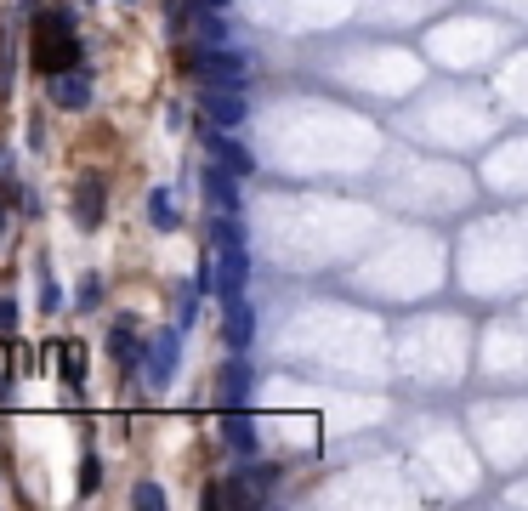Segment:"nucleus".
Segmentation results:
<instances>
[{"mask_svg":"<svg viewBox=\"0 0 528 511\" xmlns=\"http://www.w3.org/2000/svg\"><path fill=\"white\" fill-rule=\"evenodd\" d=\"M148 222H154L159 233H176V222H182V216H176V199L165 194V188H154V194H148Z\"/></svg>","mask_w":528,"mask_h":511,"instance_id":"obj_15","label":"nucleus"},{"mask_svg":"<svg viewBox=\"0 0 528 511\" xmlns=\"http://www.w3.org/2000/svg\"><path fill=\"white\" fill-rule=\"evenodd\" d=\"M80 489H86V494H97V489H103V460H97V455H86V460H80Z\"/></svg>","mask_w":528,"mask_h":511,"instance_id":"obj_18","label":"nucleus"},{"mask_svg":"<svg viewBox=\"0 0 528 511\" xmlns=\"http://www.w3.org/2000/svg\"><path fill=\"white\" fill-rule=\"evenodd\" d=\"M6 330H18V301L0 296V335H6Z\"/></svg>","mask_w":528,"mask_h":511,"instance_id":"obj_21","label":"nucleus"},{"mask_svg":"<svg viewBox=\"0 0 528 511\" xmlns=\"http://www.w3.org/2000/svg\"><path fill=\"white\" fill-rule=\"evenodd\" d=\"M80 307H103V273H86V279H80Z\"/></svg>","mask_w":528,"mask_h":511,"instance_id":"obj_19","label":"nucleus"},{"mask_svg":"<svg viewBox=\"0 0 528 511\" xmlns=\"http://www.w3.org/2000/svg\"><path fill=\"white\" fill-rule=\"evenodd\" d=\"M194 29L205 46H228V23H222V6H194Z\"/></svg>","mask_w":528,"mask_h":511,"instance_id":"obj_13","label":"nucleus"},{"mask_svg":"<svg viewBox=\"0 0 528 511\" xmlns=\"http://www.w3.org/2000/svg\"><path fill=\"white\" fill-rule=\"evenodd\" d=\"M103 211H108V182L97 171H86V177L74 182V228L97 233L103 228Z\"/></svg>","mask_w":528,"mask_h":511,"instance_id":"obj_3","label":"nucleus"},{"mask_svg":"<svg viewBox=\"0 0 528 511\" xmlns=\"http://www.w3.org/2000/svg\"><path fill=\"white\" fill-rule=\"evenodd\" d=\"M57 370L69 375L74 392L86 387V353H80V341H57Z\"/></svg>","mask_w":528,"mask_h":511,"instance_id":"obj_14","label":"nucleus"},{"mask_svg":"<svg viewBox=\"0 0 528 511\" xmlns=\"http://www.w3.org/2000/svg\"><path fill=\"white\" fill-rule=\"evenodd\" d=\"M40 307H46V313L63 307V290H57V279H52V267H46V262H40Z\"/></svg>","mask_w":528,"mask_h":511,"instance_id":"obj_17","label":"nucleus"},{"mask_svg":"<svg viewBox=\"0 0 528 511\" xmlns=\"http://www.w3.org/2000/svg\"><path fill=\"white\" fill-rule=\"evenodd\" d=\"M216 392H222V409H239V404H245V392H250V364H245V353H233L228 364H222V375H216Z\"/></svg>","mask_w":528,"mask_h":511,"instance_id":"obj_11","label":"nucleus"},{"mask_svg":"<svg viewBox=\"0 0 528 511\" xmlns=\"http://www.w3.org/2000/svg\"><path fill=\"white\" fill-rule=\"evenodd\" d=\"M245 279H250V256H245V239H239V245H216V301H228V296H245Z\"/></svg>","mask_w":528,"mask_h":511,"instance_id":"obj_6","label":"nucleus"},{"mask_svg":"<svg viewBox=\"0 0 528 511\" xmlns=\"http://www.w3.org/2000/svg\"><path fill=\"white\" fill-rule=\"evenodd\" d=\"M142 347H148V381H154V387H171L176 381V358H182V324H176V330H159V335H148V341H142Z\"/></svg>","mask_w":528,"mask_h":511,"instance_id":"obj_4","label":"nucleus"},{"mask_svg":"<svg viewBox=\"0 0 528 511\" xmlns=\"http://www.w3.org/2000/svg\"><path fill=\"white\" fill-rule=\"evenodd\" d=\"M29 63H35L40 80H57V74L80 69V35H74L69 12H40L35 35H29Z\"/></svg>","mask_w":528,"mask_h":511,"instance_id":"obj_1","label":"nucleus"},{"mask_svg":"<svg viewBox=\"0 0 528 511\" xmlns=\"http://www.w3.org/2000/svg\"><path fill=\"white\" fill-rule=\"evenodd\" d=\"M108 347H114V358H120V364H137V335H131V318H114Z\"/></svg>","mask_w":528,"mask_h":511,"instance_id":"obj_16","label":"nucleus"},{"mask_svg":"<svg viewBox=\"0 0 528 511\" xmlns=\"http://www.w3.org/2000/svg\"><path fill=\"white\" fill-rule=\"evenodd\" d=\"M222 438H228L233 455H245V460L262 449V443H256V421H250V415H239V409H222Z\"/></svg>","mask_w":528,"mask_h":511,"instance_id":"obj_12","label":"nucleus"},{"mask_svg":"<svg viewBox=\"0 0 528 511\" xmlns=\"http://www.w3.org/2000/svg\"><path fill=\"white\" fill-rule=\"evenodd\" d=\"M199 108H205L222 131H239V125L250 120L245 91H233V86H199Z\"/></svg>","mask_w":528,"mask_h":511,"instance_id":"obj_5","label":"nucleus"},{"mask_svg":"<svg viewBox=\"0 0 528 511\" xmlns=\"http://www.w3.org/2000/svg\"><path fill=\"white\" fill-rule=\"evenodd\" d=\"M222 330H228V353H250V341H256V313H250L245 296L222 301Z\"/></svg>","mask_w":528,"mask_h":511,"instance_id":"obj_7","label":"nucleus"},{"mask_svg":"<svg viewBox=\"0 0 528 511\" xmlns=\"http://www.w3.org/2000/svg\"><path fill=\"white\" fill-rule=\"evenodd\" d=\"M131 506H142V511H148V506H165V489H159V483H137V489H131Z\"/></svg>","mask_w":528,"mask_h":511,"instance_id":"obj_20","label":"nucleus"},{"mask_svg":"<svg viewBox=\"0 0 528 511\" xmlns=\"http://www.w3.org/2000/svg\"><path fill=\"white\" fill-rule=\"evenodd\" d=\"M0 228H6V211H0Z\"/></svg>","mask_w":528,"mask_h":511,"instance_id":"obj_23","label":"nucleus"},{"mask_svg":"<svg viewBox=\"0 0 528 511\" xmlns=\"http://www.w3.org/2000/svg\"><path fill=\"white\" fill-rule=\"evenodd\" d=\"M176 63H182V74H194V80H205V86H233V91H250V57L233 52V46H182L176 52Z\"/></svg>","mask_w":528,"mask_h":511,"instance_id":"obj_2","label":"nucleus"},{"mask_svg":"<svg viewBox=\"0 0 528 511\" xmlns=\"http://www.w3.org/2000/svg\"><path fill=\"white\" fill-rule=\"evenodd\" d=\"M199 182H205V199L216 205V216H233V211H239V188H233V171H222V165H205V171H199Z\"/></svg>","mask_w":528,"mask_h":511,"instance_id":"obj_10","label":"nucleus"},{"mask_svg":"<svg viewBox=\"0 0 528 511\" xmlns=\"http://www.w3.org/2000/svg\"><path fill=\"white\" fill-rule=\"evenodd\" d=\"M46 97H52L57 108H69V114H80V108H91V74H86V69L57 74V80H46Z\"/></svg>","mask_w":528,"mask_h":511,"instance_id":"obj_8","label":"nucleus"},{"mask_svg":"<svg viewBox=\"0 0 528 511\" xmlns=\"http://www.w3.org/2000/svg\"><path fill=\"white\" fill-rule=\"evenodd\" d=\"M194 6H228V0H194Z\"/></svg>","mask_w":528,"mask_h":511,"instance_id":"obj_22","label":"nucleus"},{"mask_svg":"<svg viewBox=\"0 0 528 511\" xmlns=\"http://www.w3.org/2000/svg\"><path fill=\"white\" fill-rule=\"evenodd\" d=\"M205 148H211V159L222 165V171H233V177H250V171H256V154H250L245 142H233L228 131H211Z\"/></svg>","mask_w":528,"mask_h":511,"instance_id":"obj_9","label":"nucleus"}]
</instances>
